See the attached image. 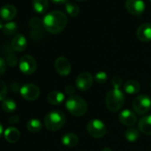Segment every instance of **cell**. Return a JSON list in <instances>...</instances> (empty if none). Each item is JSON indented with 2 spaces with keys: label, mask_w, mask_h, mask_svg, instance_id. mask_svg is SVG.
<instances>
[{
  "label": "cell",
  "mask_w": 151,
  "mask_h": 151,
  "mask_svg": "<svg viewBox=\"0 0 151 151\" xmlns=\"http://www.w3.org/2000/svg\"><path fill=\"white\" fill-rule=\"evenodd\" d=\"M68 22L67 15L61 11H52L45 15L43 19L44 29L51 34H58L61 32Z\"/></svg>",
  "instance_id": "obj_1"
},
{
  "label": "cell",
  "mask_w": 151,
  "mask_h": 151,
  "mask_svg": "<svg viewBox=\"0 0 151 151\" xmlns=\"http://www.w3.org/2000/svg\"><path fill=\"white\" fill-rule=\"evenodd\" d=\"M87 103L80 96H70L66 101L68 111L75 116H83L87 111Z\"/></svg>",
  "instance_id": "obj_2"
},
{
  "label": "cell",
  "mask_w": 151,
  "mask_h": 151,
  "mask_svg": "<svg viewBox=\"0 0 151 151\" xmlns=\"http://www.w3.org/2000/svg\"><path fill=\"white\" fill-rule=\"evenodd\" d=\"M124 95L120 89H112L109 93H107L105 102L106 107L109 110L112 112L118 111L124 105Z\"/></svg>",
  "instance_id": "obj_3"
},
{
  "label": "cell",
  "mask_w": 151,
  "mask_h": 151,
  "mask_svg": "<svg viewBox=\"0 0 151 151\" xmlns=\"http://www.w3.org/2000/svg\"><path fill=\"white\" fill-rule=\"evenodd\" d=\"M66 122V117L63 112L60 110H53L49 112L45 117V126L49 131H58L60 130Z\"/></svg>",
  "instance_id": "obj_4"
},
{
  "label": "cell",
  "mask_w": 151,
  "mask_h": 151,
  "mask_svg": "<svg viewBox=\"0 0 151 151\" xmlns=\"http://www.w3.org/2000/svg\"><path fill=\"white\" fill-rule=\"evenodd\" d=\"M86 129L88 133L93 138H101L108 132L107 126L100 119L90 120L86 125Z\"/></svg>",
  "instance_id": "obj_5"
},
{
  "label": "cell",
  "mask_w": 151,
  "mask_h": 151,
  "mask_svg": "<svg viewBox=\"0 0 151 151\" xmlns=\"http://www.w3.org/2000/svg\"><path fill=\"white\" fill-rule=\"evenodd\" d=\"M132 108L139 115H144L147 113L151 109V98L146 94H140L137 96L132 102Z\"/></svg>",
  "instance_id": "obj_6"
},
{
  "label": "cell",
  "mask_w": 151,
  "mask_h": 151,
  "mask_svg": "<svg viewBox=\"0 0 151 151\" xmlns=\"http://www.w3.org/2000/svg\"><path fill=\"white\" fill-rule=\"evenodd\" d=\"M20 70L25 75H31L37 69V61L31 55L26 54L22 56L19 62Z\"/></svg>",
  "instance_id": "obj_7"
},
{
  "label": "cell",
  "mask_w": 151,
  "mask_h": 151,
  "mask_svg": "<svg viewBox=\"0 0 151 151\" xmlns=\"http://www.w3.org/2000/svg\"><path fill=\"white\" fill-rule=\"evenodd\" d=\"M21 95L29 101H36L40 95V90L37 86L34 84H26L20 89Z\"/></svg>",
  "instance_id": "obj_8"
},
{
  "label": "cell",
  "mask_w": 151,
  "mask_h": 151,
  "mask_svg": "<svg viewBox=\"0 0 151 151\" xmlns=\"http://www.w3.org/2000/svg\"><path fill=\"white\" fill-rule=\"evenodd\" d=\"M93 83V78L89 72H82L76 79V86L80 91L89 90Z\"/></svg>",
  "instance_id": "obj_9"
},
{
  "label": "cell",
  "mask_w": 151,
  "mask_h": 151,
  "mask_svg": "<svg viewBox=\"0 0 151 151\" xmlns=\"http://www.w3.org/2000/svg\"><path fill=\"white\" fill-rule=\"evenodd\" d=\"M125 8L132 15H140L145 10V2L143 0H126Z\"/></svg>",
  "instance_id": "obj_10"
},
{
  "label": "cell",
  "mask_w": 151,
  "mask_h": 151,
  "mask_svg": "<svg viewBox=\"0 0 151 151\" xmlns=\"http://www.w3.org/2000/svg\"><path fill=\"white\" fill-rule=\"evenodd\" d=\"M54 67L56 71L60 76H68L70 74L71 71V64L69 60L63 56H60L55 60Z\"/></svg>",
  "instance_id": "obj_11"
},
{
  "label": "cell",
  "mask_w": 151,
  "mask_h": 151,
  "mask_svg": "<svg viewBox=\"0 0 151 151\" xmlns=\"http://www.w3.org/2000/svg\"><path fill=\"white\" fill-rule=\"evenodd\" d=\"M136 36L141 42L151 41V23H143L136 30Z\"/></svg>",
  "instance_id": "obj_12"
},
{
  "label": "cell",
  "mask_w": 151,
  "mask_h": 151,
  "mask_svg": "<svg viewBox=\"0 0 151 151\" xmlns=\"http://www.w3.org/2000/svg\"><path fill=\"white\" fill-rule=\"evenodd\" d=\"M17 14L16 7L12 4H6L0 8V18L6 22H12Z\"/></svg>",
  "instance_id": "obj_13"
},
{
  "label": "cell",
  "mask_w": 151,
  "mask_h": 151,
  "mask_svg": "<svg viewBox=\"0 0 151 151\" xmlns=\"http://www.w3.org/2000/svg\"><path fill=\"white\" fill-rule=\"evenodd\" d=\"M119 120L124 125L132 126L133 124H136L137 117H136V115L132 111H131L129 109H124L120 113Z\"/></svg>",
  "instance_id": "obj_14"
},
{
  "label": "cell",
  "mask_w": 151,
  "mask_h": 151,
  "mask_svg": "<svg viewBox=\"0 0 151 151\" xmlns=\"http://www.w3.org/2000/svg\"><path fill=\"white\" fill-rule=\"evenodd\" d=\"M27 44V39L22 34H16L12 40V48L16 52H23Z\"/></svg>",
  "instance_id": "obj_15"
},
{
  "label": "cell",
  "mask_w": 151,
  "mask_h": 151,
  "mask_svg": "<svg viewBox=\"0 0 151 151\" xmlns=\"http://www.w3.org/2000/svg\"><path fill=\"white\" fill-rule=\"evenodd\" d=\"M139 129L142 133L149 136L151 135V115H147L140 118L139 122Z\"/></svg>",
  "instance_id": "obj_16"
},
{
  "label": "cell",
  "mask_w": 151,
  "mask_h": 151,
  "mask_svg": "<svg viewBox=\"0 0 151 151\" xmlns=\"http://www.w3.org/2000/svg\"><path fill=\"white\" fill-rule=\"evenodd\" d=\"M5 138L9 142V143H15L20 139L21 137V133L19 132V130L15 127H8L7 129H6L5 132H4Z\"/></svg>",
  "instance_id": "obj_17"
},
{
  "label": "cell",
  "mask_w": 151,
  "mask_h": 151,
  "mask_svg": "<svg viewBox=\"0 0 151 151\" xmlns=\"http://www.w3.org/2000/svg\"><path fill=\"white\" fill-rule=\"evenodd\" d=\"M78 141H79L78 137L77 136V134H75L73 132H68V133L64 134L61 138L62 144L68 147H76L78 145Z\"/></svg>",
  "instance_id": "obj_18"
},
{
  "label": "cell",
  "mask_w": 151,
  "mask_h": 151,
  "mask_svg": "<svg viewBox=\"0 0 151 151\" xmlns=\"http://www.w3.org/2000/svg\"><path fill=\"white\" fill-rule=\"evenodd\" d=\"M139 90H140V85L136 80H133V79L128 80L124 85V91L128 94H131V95L136 94L139 92Z\"/></svg>",
  "instance_id": "obj_19"
},
{
  "label": "cell",
  "mask_w": 151,
  "mask_h": 151,
  "mask_svg": "<svg viewBox=\"0 0 151 151\" xmlns=\"http://www.w3.org/2000/svg\"><path fill=\"white\" fill-rule=\"evenodd\" d=\"M65 100V95L64 93H62L61 92H58V91H53L51 92L48 96H47V101L50 104L52 105H60V103H62Z\"/></svg>",
  "instance_id": "obj_20"
},
{
  "label": "cell",
  "mask_w": 151,
  "mask_h": 151,
  "mask_svg": "<svg viewBox=\"0 0 151 151\" xmlns=\"http://www.w3.org/2000/svg\"><path fill=\"white\" fill-rule=\"evenodd\" d=\"M32 6L37 14H44L49 6L48 0H32Z\"/></svg>",
  "instance_id": "obj_21"
},
{
  "label": "cell",
  "mask_w": 151,
  "mask_h": 151,
  "mask_svg": "<svg viewBox=\"0 0 151 151\" xmlns=\"http://www.w3.org/2000/svg\"><path fill=\"white\" fill-rule=\"evenodd\" d=\"M65 11L66 13L71 16V17H76L78 16L80 13V8L79 6L76 4V3H71V2H68L65 4Z\"/></svg>",
  "instance_id": "obj_22"
},
{
  "label": "cell",
  "mask_w": 151,
  "mask_h": 151,
  "mask_svg": "<svg viewBox=\"0 0 151 151\" xmlns=\"http://www.w3.org/2000/svg\"><path fill=\"white\" fill-rule=\"evenodd\" d=\"M27 129L33 133L38 132L41 129H42V123L38 120V119H30L28 123H27Z\"/></svg>",
  "instance_id": "obj_23"
},
{
  "label": "cell",
  "mask_w": 151,
  "mask_h": 151,
  "mask_svg": "<svg viewBox=\"0 0 151 151\" xmlns=\"http://www.w3.org/2000/svg\"><path fill=\"white\" fill-rule=\"evenodd\" d=\"M124 136H125V139L130 141V142H134L138 139L139 136V132L138 129L134 128V127H131L129 129H127L125 131V133H124Z\"/></svg>",
  "instance_id": "obj_24"
},
{
  "label": "cell",
  "mask_w": 151,
  "mask_h": 151,
  "mask_svg": "<svg viewBox=\"0 0 151 151\" xmlns=\"http://www.w3.org/2000/svg\"><path fill=\"white\" fill-rule=\"evenodd\" d=\"M2 109L6 113H12L16 109V103L12 99H6L2 101Z\"/></svg>",
  "instance_id": "obj_25"
},
{
  "label": "cell",
  "mask_w": 151,
  "mask_h": 151,
  "mask_svg": "<svg viewBox=\"0 0 151 151\" xmlns=\"http://www.w3.org/2000/svg\"><path fill=\"white\" fill-rule=\"evenodd\" d=\"M3 30V34L6 36H12L14 35L16 30H17V24L14 22H8L7 23H6L2 29Z\"/></svg>",
  "instance_id": "obj_26"
},
{
  "label": "cell",
  "mask_w": 151,
  "mask_h": 151,
  "mask_svg": "<svg viewBox=\"0 0 151 151\" xmlns=\"http://www.w3.org/2000/svg\"><path fill=\"white\" fill-rule=\"evenodd\" d=\"M29 26L33 30H41V28L43 26V21H41L37 17H33L29 21Z\"/></svg>",
  "instance_id": "obj_27"
},
{
  "label": "cell",
  "mask_w": 151,
  "mask_h": 151,
  "mask_svg": "<svg viewBox=\"0 0 151 151\" xmlns=\"http://www.w3.org/2000/svg\"><path fill=\"white\" fill-rule=\"evenodd\" d=\"M94 80L98 84H105L108 80V75L104 71H99L94 76Z\"/></svg>",
  "instance_id": "obj_28"
},
{
  "label": "cell",
  "mask_w": 151,
  "mask_h": 151,
  "mask_svg": "<svg viewBox=\"0 0 151 151\" xmlns=\"http://www.w3.org/2000/svg\"><path fill=\"white\" fill-rule=\"evenodd\" d=\"M7 94V87L6 83L0 79V101H3L4 100H6Z\"/></svg>",
  "instance_id": "obj_29"
},
{
  "label": "cell",
  "mask_w": 151,
  "mask_h": 151,
  "mask_svg": "<svg viewBox=\"0 0 151 151\" xmlns=\"http://www.w3.org/2000/svg\"><path fill=\"white\" fill-rule=\"evenodd\" d=\"M111 84L114 89H120L122 85H123V80L120 77L116 76V77H114L111 80Z\"/></svg>",
  "instance_id": "obj_30"
},
{
  "label": "cell",
  "mask_w": 151,
  "mask_h": 151,
  "mask_svg": "<svg viewBox=\"0 0 151 151\" xmlns=\"http://www.w3.org/2000/svg\"><path fill=\"white\" fill-rule=\"evenodd\" d=\"M6 63L11 67H15L18 63V59L14 53H10L6 58Z\"/></svg>",
  "instance_id": "obj_31"
},
{
  "label": "cell",
  "mask_w": 151,
  "mask_h": 151,
  "mask_svg": "<svg viewBox=\"0 0 151 151\" xmlns=\"http://www.w3.org/2000/svg\"><path fill=\"white\" fill-rule=\"evenodd\" d=\"M6 68V62L2 57H0V76H2L5 73Z\"/></svg>",
  "instance_id": "obj_32"
},
{
  "label": "cell",
  "mask_w": 151,
  "mask_h": 151,
  "mask_svg": "<svg viewBox=\"0 0 151 151\" xmlns=\"http://www.w3.org/2000/svg\"><path fill=\"white\" fill-rule=\"evenodd\" d=\"M19 121H20V117H19V116H17V115H12V116L9 117V119H8V122H9L10 124H17Z\"/></svg>",
  "instance_id": "obj_33"
},
{
  "label": "cell",
  "mask_w": 151,
  "mask_h": 151,
  "mask_svg": "<svg viewBox=\"0 0 151 151\" xmlns=\"http://www.w3.org/2000/svg\"><path fill=\"white\" fill-rule=\"evenodd\" d=\"M65 93L68 94V95H70V96H73V94L75 93V89L72 86H68L66 88H65Z\"/></svg>",
  "instance_id": "obj_34"
},
{
  "label": "cell",
  "mask_w": 151,
  "mask_h": 151,
  "mask_svg": "<svg viewBox=\"0 0 151 151\" xmlns=\"http://www.w3.org/2000/svg\"><path fill=\"white\" fill-rule=\"evenodd\" d=\"M51 2L56 5H62V4H66L68 2V0H51Z\"/></svg>",
  "instance_id": "obj_35"
},
{
  "label": "cell",
  "mask_w": 151,
  "mask_h": 151,
  "mask_svg": "<svg viewBox=\"0 0 151 151\" xmlns=\"http://www.w3.org/2000/svg\"><path fill=\"white\" fill-rule=\"evenodd\" d=\"M11 89L14 91V92H18L19 91V86H18V84L17 83H13L11 84Z\"/></svg>",
  "instance_id": "obj_36"
},
{
  "label": "cell",
  "mask_w": 151,
  "mask_h": 151,
  "mask_svg": "<svg viewBox=\"0 0 151 151\" xmlns=\"http://www.w3.org/2000/svg\"><path fill=\"white\" fill-rule=\"evenodd\" d=\"M4 128H3V125H2V124L0 123V138L2 137V135L4 134Z\"/></svg>",
  "instance_id": "obj_37"
},
{
  "label": "cell",
  "mask_w": 151,
  "mask_h": 151,
  "mask_svg": "<svg viewBox=\"0 0 151 151\" xmlns=\"http://www.w3.org/2000/svg\"><path fill=\"white\" fill-rule=\"evenodd\" d=\"M101 151H112V149L109 148V147H104Z\"/></svg>",
  "instance_id": "obj_38"
},
{
  "label": "cell",
  "mask_w": 151,
  "mask_h": 151,
  "mask_svg": "<svg viewBox=\"0 0 151 151\" xmlns=\"http://www.w3.org/2000/svg\"><path fill=\"white\" fill-rule=\"evenodd\" d=\"M3 27H4V25H3V23H2V21L0 20V29H2Z\"/></svg>",
  "instance_id": "obj_39"
},
{
  "label": "cell",
  "mask_w": 151,
  "mask_h": 151,
  "mask_svg": "<svg viewBox=\"0 0 151 151\" xmlns=\"http://www.w3.org/2000/svg\"><path fill=\"white\" fill-rule=\"evenodd\" d=\"M77 1H79V2H86L87 0H77Z\"/></svg>",
  "instance_id": "obj_40"
},
{
  "label": "cell",
  "mask_w": 151,
  "mask_h": 151,
  "mask_svg": "<svg viewBox=\"0 0 151 151\" xmlns=\"http://www.w3.org/2000/svg\"><path fill=\"white\" fill-rule=\"evenodd\" d=\"M150 89H151V82H150Z\"/></svg>",
  "instance_id": "obj_41"
},
{
  "label": "cell",
  "mask_w": 151,
  "mask_h": 151,
  "mask_svg": "<svg viewBox=\"0 0 151 151\" xmlns=\"http://www.w3.org/2000/svg\"><path fill=\"white\" fill-rule=\"evenodd\" d=\"M150 2H151V0H150Z\"/></svg>",
  "instance_id": "obj_42"
}]
</instances>
